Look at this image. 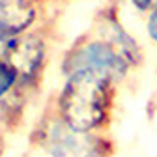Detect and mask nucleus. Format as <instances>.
<instances>
[{"label":"nucleus","instance_id":"1","mask_svg":"<svg viewBox=\"0 0 157 157\" xmlns=\"http://www.w3.org/2000/svg\"><path fill=\"white\" fill-rule=\"evenodd\" d=\"M118 84L86 71L64 75V84L51 109L60 120L86 133L109 131L114 116Z\"/></svg>","mask_w":157,"mask_h":157},{"label":"nucleus","instance_id":"2","mask_svg":"<svg viewBox=\"0 0 157 157\" xmlns=\"http://www.w3.org/2000/svg\"><path fill=\"white\" fill-rule=\"evenodd\" d=\"M32 144L43 157H114L116 144L109 131L86 133L66 125L49 107L32 133Z\"/></svg>","mask_w":157,"mask_h":157},{"label":"nucleus","instance_id":"3","mask_svg":"<svg viewBox=\"0 0 157 157\" xmlns=\"http://www.w3.org/2000/svg\"><path fill=\"white\" fill-rule=\"evenodd\" d=\"M62 73L69 75L75 71H86L95 77L107 78L120 86L131 75L133 67L124 60L109 41L95 36L94 32L82 36L69 47L62 58Z\"/></svg>","mask_w":157,"mask_h":157},{"label":"nucleus","instance_id":"4","mask_svg":"<svg viewBox=\"0 0 157 157\" xmlns=\"http://www.w3.org/2000/svg\"><path fill=\"white\" fill-rule=\"evenodd\" d=\"M0 54L17 69L21 90L26 95L36 92L49 58V43L45 36L39 30H28L4 43L0 47Z\"/></svg>","mask_w":157,"mask_h":157},{"label":"nucleus","instance_id":"5","mask_svg":"<svg viewBox=\"0 0 157 157\" xmlns=\"http://www.w3.org/2000/svg\"><path fill=\"white\" fill-rule=\"evenodd\" d=\"M92 32L95 36L109 41L118 52L124 56V60L133 67L139 69L144 62V49L120 21V15L116 11V6H105L94 19Z\"/></svg>","mask_w":157,"mask_h":157},{"label":"nucleus","instance_id":"6","mask_svg":"<svg viewBox=\"0 0 157 157\" xmlns=\"http://www.w3.org/2000/svg\"><path fill=\"white\" fill-rule=\"evenodd\" d=\"M28 95L21 90V78L17 69L0 54V122L11 131L21 122Z\"/></svg>","mask_w":157,"mask_h":157},{"label":"nucleus","instance_id":"7","mask_svg":"<svg viewBox=\"0 0 157 157\" xmlns=\"http://www.w3.org/2000/svg\"><path fill=\"white\" fill-rule=\"evenodd\" d=\"M39 17L36 0H0V47L10 39L34 30Z\"/></svg>","mask_w":157,"mask_h":157},{"label":"nucleus","instance_id":"8","mask_svg":"<svg viewBox=\"0 0 157 157\" xmlns=\"http://www.w3.org/2000/svg\"><path fill=\"white\" fill-rule=\"evenodd\" d=\"M146 17V36H148V39L157 47V0H155V4L151 6V10L144 15Z\"/></svg>","mask_w":157,"mask_h":157},{"label":"nucleus","instance_id":"9","mask_svg":"<svg viewBox=\"0 0 157 157\" xmlns=\"http://www.w3.org/2000/svg\"><path fill=\"white\" fill-rule=\"evenodd\" d=\"M127 2H129V6H131L136 13L146 15V13L151 10V6L155 4V0H127Z\"/></svg>","mask_w":157,"mask_h":157},{"label":"nucleus","instance_id":"10","mask_svg":"<svg viewBox=\"0 0 157 157\" xmlns=\"http://www.w3.org/2000/svg\"><path fill=\"white\" fill-rule=\"evenodd\" d=\"M6 127L2 125V122H0V151H4V135H6Z\"/></svg>","mask_w":157,"mask_h":157},{"label":"nucleus","instance_id":"11","mask_svg":"<svg viewBox=\"0 0 157 157\" xmlns=\"http://www.w3.org/2000/svg\"><path fill=\"white\" fill-rule=\"evenodd\" d=\"M25 157H43L41 153H39V151H36V153H26Z\"/></svg>","mask_w":157,"mask_h":157},{"label":"nucleus","instance_id":"12","mask_svg":"<svg viewBox=\"0 0 157 157\" xmlns=\"http://www.w3.org/2000/svg\"><path fill=\"white\" fill-rule=\"evenodd\" d=\"M0 157H2V151H0Z\"/></svg>","mask_w":157,"mask_h":157}]
</instances>
